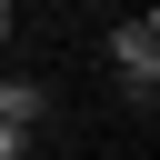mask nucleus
Returning <instances> with one entry per match:
<instances>
[{
    "instance_id": "1",
    "label": "nucleus",
    "mask_w": 160,
    "mask_h": 160,
    "mask_svg": "<svg viewBox=\"0 0 160 160\" xmlns=\"http://www.w3.org/2000/svg\"><path fill=\"white\" fill-rule=\"evenodd\" d=\"M110 70H120V90L150 110V90H160V20H150V10L110 30Z\"/></svg>"
},
{
    "instance_id": "2",
    "label": "nucleus",
    "mask_w": 160,
    "mask_h": 160,
    "mask_svg": "<svg viewBox=\"0 0 160 160\" xmlns=\"http://www.w3.org/2000/svg\"><path fill=\"white\" fill-rule=\"evenodd\" d=\"M30 150H40V120H10L0 110V160H30Z\"/></svg>"
},
{
    "instance_id": "3",
    "label": "nucleus",
    "mask_w": 160,
    "mask_h": 160,
    "mask_svg": "<svg viewBox=\"0 0 160 160\" xmlns=\"http://www.w3.org/2000/svg\"><path fill=\"white\" fill-rule=\"evenodd\" d=\"M10 30H20V10H10V0H0V50H10Z\"/></svg>"
}]
</instances>
